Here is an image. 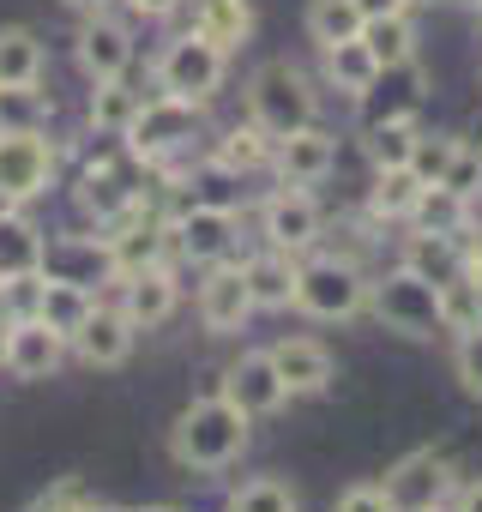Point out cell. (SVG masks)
<instances>
[{
    "mask_svg": "<svg viewBox=\"0 0 482 512\" xmlns=\"http://www.w3.org/2000/svg\"><path fill=\"white\" fill-rule=\"evenodd\" d=\"M248 422L229 398H205V404H187L169 428V452L181 470H223L248 452Z\"/></svg>",
    "mask_w": 482,
    "mask_h": 512,
    "instance_id": "cell-1",
    "label": "cell"
},
{
    "mask_svg": "<svg viewBox=\"0 0 482 512\" xmlns=\"http://www.w3.org/2000/svg\"><path fill=\"white\" fill-rule=\"evenodd\" d=\"M314 109H320V97L308 91V79H302L290 61L254 67V79H248V115H254L272 139H290V133L314 127Z\"/></svg>",
    "mask_w": 482,
    "mask_h": 512,
    "instance_id": "cell-2",
    "label": "cell"
},
{
    "mask_svg": "<svg viewBox=\"0 0 482 512\" xmlns=\"http://www.w3.org/2000/svg\"><path fill=\"white\" fill-rule=\"evenodd\" d=\"M368 308L398 338H434L440 332V290L428 278H416L410 266H398L380 284H368Z\"/></svg>",
    "mask_w": 482,
    "mask_h": 512,
    "instance_id": "cell-3",
    "label": "cell"
},
{
    "mask_svg": "<svg viewBox=\"0 0 482 512\" xmlns=\"http://www.w3.org/2000/svg\"><path fill=\"white\" fill-rule=\"evenodd\" d=\"M223 73H229V55H223L211 37L187 31V37H175V43L163 49V61H157V91H163V97H181V103H211L217 85H223Z\"/></svg>",
    "mask_w": 482,
    "mask_h": 512,
    "instance_id": "cell-4",
    "label": "cell"
},
{
    "mask_svg": "<svg viewBox=\"0 0 482 512\" xmlns=\"http://www.w3.org/2000/svg\"><path fill=\"white\" fill-rule=\"evenodd\" d=\"M296 308L314 320H350L368 308V278L350 260H314L296 272Z\"/></svg>",
    "mask_w": 482,
    "mask_h": 512,
    "instance_id": "cell-5",
    "label": "cell"
},
{
    "mask_svg": "<svg viewBox=\"0 0 482 512\" xmlns=\"http://www.w3.org/2000/svg\"><path fill=\"white\" fill-rule=\"evenodd\" d=\"M422 103H428V73L416 67V55H410V61L380 67V73L368 79V91H356V115H362V127L416 121V115H422Z\"/></svg>",
    "mask_w": 482,
    "mask_h": 512,
    "instance_id": "cell-6",
    "label": "cell"
},
{
    "mask_svg": "<svg viewBox=\"0 0 482 512\" xmlns=\"http://www.w3.org/2000/svg\"><path fill=\"white\" fill-rule=\"evenodd\" d=\"M193 133H199V103L151 97V103L133 115V127H127V151H133L139 163H163V157H175Z\"/></svg>",
    "mask_w": 482,
    "mask_h": 512,
    "instance_id": "cell-7",
    "label": "cell"
},
{
    "mask_svg": "<svg viewBox=\"0 0 482 512\" xmlns=\"http://www.w3.org/2000/svg\"><path fill=\"white\" fill-rule=\"evenodd\" d=\"M452 458L446 452H434V446H422V452H410V458H398L392 470H386V500H392V512H434L446 494H452Z\"/></svg>",
    "mask_w": 482,
    "mask_h": 512,
    "instance_id": "cell-8",
    "label": "cell"
},
{
    "mask_svg": "<svg viewBox=\"0 0 482 512\" xmlns=\"http://www.w3.org/2000/svg\"><path fill=\"white\" fill-rule=\"evenodd\" d=\"M55 169H61V151L43 139V127H25V133L0 127V187H7L19 205L37 199V193H49Z\"/></svg>",
    "mask_w": 482,
    "mask_h": 512,
    "instance_id": "cell-9",
    "label": "cell"
},
{
    "mask_svg": "<svg viewBox=\"0 0 482 512\" xmlns=\"http://www.w3.org/2000/svg\"><path fill=\"white\" fill-rule=\"evenodd\" d=\"M217 398H229L241 416H272V410H284L290 386H284V374H278L272 350H254V356H241V362H229V368H223Z\"/></svg>",
    "mask_w": 482,
    "mask_h": 512,
    "instance_id": "cell-10",
    "label": "cell"
},
{
    "mask_svg": "<svg viewBox=\"0 0 482 512\" xmlns=\"http://www.w3.org/2000/svg\"><path fill=\"white\" fill-rule=\"evenodd\" d=\"M61 356H67V338L49 332L37 314L7 320V338H0V362H7V374H19V380H49V374L61 368Z\"/></svg>",
    "mask_w": 482,
    "mask_h": 512,
    "instance_id": "cell-11",
    "label": "cell"
},
{
    "mask_svg": "<svg viewBox=\"0 0 482 512\" xmlns=\"http://www.w3.org/2000/svg\"><path fill=\"white\" fill-rule=\"evenodd\" d=\"M229 241H235V217L217 211V205H181L175 223H169V247L193 266H217L229 253Z\"/></svg>",
    "mask_w": 482,
    "mask_h": 512,
    "instance_id": "cell-12",
    "label": "cell"
},
{
    "mask_svg": "<svg viewBox=\"0 0 482 512\" xmlns=\"http://www.w3.org/2000/svg\"><path fill=\"white\" fill-rule=\"evenodd\" d=\"M260 229H266V241L284 247V253L314 247V241H320V205H314V193H308V187H278V193L260 205Z\"/></svg>",
    "mask_w": 482,
    "mask_h": 512,
    "instance_id": "cell-13",
    "label": "cell"
},
{
    "mask_svg": "<svg viewBox=\"0 0 482 512\" xmlns=\"http://www.w3.org/2000/svg\"><path fill=\"white\" fill-rule=\"evenodd\" d=\"M43 278H61V284H109L115 278V260H109V241H91V235H55L43 241Z\"/></svg>",
    "mask_w": 482,
    "mask_h": 512,
    "instance_id": "cell-14",
    "label": "cell"
},
{
    "mask_svg": "<svg viewBox=\"0 0 482 512\" xmlns=\"http://www.w3.org/2000/svg\"><path fill=\"white\" fill-rule=\"evenodd\" d=\"M127 61H133V31H127L121 19H109V7L91 13V25L79 31V67H85V79H91V85L121 79Z\"/></svg>",
    "mask_w": 482,
    "mask_h": 512,
    "instance_id": "cell-15",
    "label": "cell"
},
{
    "mask_svg": "<svg viewBox=\"0 0 482 512\" xmlns=\"http://www.w3.org/2000/svg\"><path fill=\"white\" fill-rule=\"evenodd\" d=\"M272 163H278V181H284V187H314V181L332 175V163H338V139H332L326 127H302V133L278 139Z\"/></svg>",
    "mask_w": 482,
    "mask_h": 512,
    "instance_id": "cell-16",
    "label": "cell"
},
{
    "mask_svg": "<svg viewBox=\"0 0 482 512\" xmlns=\"http://www.w3.org/2000/svg\"><path fill=\"white\" fill-rule=\"evenodd\" d=\"M254 314V296H248V278L241 266H211V278L199 284V320L211 332H241V320Z\"/></svg>",
    "mask_w": 482,
    "mask_h": 512,
    "instance_id": "cell-17",
    "label": "cell"
},
{
    "mask_svg": "<svg viewBox=\"0 0 482 512\" xmlns=\"http://www.w3.org/2000/svg\"><path fill=\"white\" fill-rule=\"evenodd\" d=\"M73 350H79V362H91V368H121L127 362V350H133V320L121 314V308H91V320L73 332Z\"/></svg>",
    "mask_w": 482,
    "mask_h": 512,
    "instance_id": "cell-18",
    "label": "cell"
},
{
    "mask_svg": "<svg viewBox=\"0 0 482 512\" xmlns=\"http://www.w3.org/2000/svg\"><path fill=\"white\" fill-rule=\"evenodd\" d=\"M103 241H109L115 278H133V272H151V266L169 260V223H145V217H133V223H121V229L103 235Z\"/></svg>",
    "mask_w": 482,
    "mask_h": 512,
    "instance_id": "cell-19",
    "label": "cell"
},
{
    "mask_svg": "<svg viewBox=\"0 0 482 512\" xmlns=\"http://www.w3.org/2000/svg\"><path fill=\"white\" fill-rule=\"evenodd\" d=\"M121 314L133 320V332L139 326H163L175 314V278H169V266H151V272L121 278Z\"/></svg>",
    "mask_w": 482,
    "mask_h": 512,
    "instance_id": "cell-20",
    "label": "cell"
},
{
    "mask_svg": "<svg viewBox=\"0 0 482 512\" xmlns=\"http://www.w3.org/2000/svg\"><path fill=\"white\" fill-rule=\"evenodd\" d=\"M272 362H278L290 398H302V392H326V386H332V350L314 344V338H284V344H272Z\"/></svg>",
    "mask_w": 482,
    "mask_h": 512,
    "instance_id": "cell-21",
    "label": "cell"
},
{
    "mask_svg": "<svg viewBox=\"0 0 482 512\" xmlns=\"http://www.w3.org/2000/svg\"><path fill=\"white\" fill-rule=\"evenodd\" d=\"M404 266H410L416 278H428L434 290H446L452 278H464V247H458V235H428V229H416V235L404 241Z\"/></svg>",
    "mask_w": 482,
    "mask_h": 512,
    "instance_id": "cell-22",
    "label": "cell"
},
{
    "mask_svg": "<svg viewBox=\"0 0 482 512\" xmlns=\"http://www.w3.org/2000/svg\"><path fill=\"white\" fill-rule=\"evenodd\" d=\"M296 272H302V266H290L284 247H266V253H254V260L241 266L254 308H290V302H296Z\"/></svg>",
    "mask_w": 482,
    "mask_h": 512,
    "instance_id": "cell-23",
    "label": "cell"
},
{
    "mask_svg": "<svg viewBox=\"0 0 482 512\" xmlns=\"http://www.w3.org/2000/svg\"><path fill=\"white\" fill-rule=\"evenodd\" d=\"M43 272V229L31 217H0V284H13V278H31Z\"/></svg>",
    "mask_w": 482,
    "mask_h": 512,
    "instance_id": "cell-24",
    "label": "cell"
},
{
    "mask_svg": "<svg viewBox=\"0 0 482 512\" xmlns=\"http://www.w3.org/2000/svg\"><path fill=\"white\" fill-rule=\"evenodd\" d=\"M91 308H97V296H91V290H79V284H61V278H43V302H37V320H43L49 332H61L67 344H73V332L91 320Z\"/></svg>",
    "mask_w": 482,
    "mask_h": 512,
    "instance_id": "cell-25",
    "label": "cell"
},
{
    "mask_svg": "<svg viewBox=\"0 0 482 512\" xmlns=\"http://www.w3.org/2000/svg\"><path fill=\"white\" fill-rule=\"evenodd\" d=\"M464 217H470V199L452 193V187H440V181H428L416 193V205H410V223L428 229V235H464Z\"/></svg>",
    "mask_w": 482,
    "mask_h": 512,
    "instance_id": "cell-26",
    "label": "cell"
},
{
    "mask_svg": "<svg viewBox=\"0 0 482 512\" xmlns=\"http://www.w3.org/2000/svg\"><path fill=\"white\" fill-rule=\"evenodd\" d=\"M199 37H211L223 55L235 43H248L254 37V13H248V0H199V19H193Z\"/></svg>",
    "mask_w": 482,
    "mask_h": 512,
    "instance_id": "cell-27",
    "label": "cell"
},
{
    "mask_svg": "<svg viewBox=\"0 0 482 512\" xmlns=\"http://www.w3.org/2000/svg\"><path fill=\"white\" fill-rule=\"evenodd\" d=\"M272 151H278V139H272L260 121L229 127V133L217 139V163H223L229 175H254V169H266V163H272Z\"/></svg>",
    "mask_w": 482,
    "mask_h": 512,
    "instance_id": "cell-28",
    "label": "cell"
},
{
    "mask_svg": "<svg viewBox=\"0 0 482 512\" xmlns=\"http://www.w3.org/2000/svg\"><path fill=\"white\" fill-rule=\"evenodd\" d=\"M139 109H145V97H139L127 79H103V85L91 91V127L109 133V139H127V127H133Z\"/></svg>",
    "mask_w": 482,
    "mask_h": 512,
    "instance_id": "cell-29",
    "label": "cell"
},
{
    "mask_svg": "<svg viewBox=\"0 0 482 512\" xmlns=\"http://www.w3.org/2000/svg\"><path fill=\"white\" fill-rule=\"evenodd\" d=\"M0 85H43V43L31 31H0Z\"/></svg>",
    "mask_w": 482,
    "mask_h": 512,
    "instance_id": "cell-30",
    "label": "cell"
},
{
    "mask_svg": "<svg viewBox=\"0 0 482 512\" xmlns=\"http://www.w3.org/2000/svg\"><path fill=\"white\" fill-rule=\"evenodd\" d=\"M380 73V61L368 55V43L362 37H350V43H326V79L338 85V91H368V79Z\"/></svg>",
    "mask_w": 482,
    "mask_h": 512,
    "instance_id": "cell-31",
    "label": "cell"
},
{
    "mask_svg": "<svg viewBox=\"0 0 482 512\" xmlns=\"http://www.w3.org/2000/svg\"><path fill=\"white\" fill-rule=\"evenodd\" d=\"M308 37L320 49L362 37V7H356V0H308Z\"/></svg>",
    "mask_w": 482,
    "mask_h": 512,
    "instance_id": "cell-32",
    "label": "cell"
},
{
    "mask_svg": "<svg viewBox=\"0 0 482 512\" xmlns=\"http://www.w3.org/2000/svg\"><path fill=\"white\" fill-rule=\"evenodd\" d=\"M362 43H368V55H374L380 67H392V61H410V55H416V25H410L404 13H392V19H362Z\"/></svg>",
    "mask_w": 482,
    "mask_h": 512,
    "instance_id": "cell-33",
    "label": "cell"
},
{
    "mask_svg": "<svg viewBox=\"0 0 482 512\" xmlns=\"http://www.w3.org/2000/svg\"><path fill=\"white\" fill-rule=\"evenodd\" d=\"M482 326V278H452L440 290V332H476Z\"/></svg>",
    "mask_w": 482,
    "mask_h": 512,
    "instance_id": "cell-34",
    "label": "cell"
},
{
    "mask_svg": "<svg viewBox=\"0 0 482 512\" xmlns=\"http://www.w3.org/2000/svg\"><path fill=\"white\" fill-rule=\"evenodd\" d=\"M49 115H55V103H49L37 85H0V127H7V133L43 127Z\"/></svg>",
    "mask_w": 482,
    "mask_h": 512,
    "instance_id": "cell-35",
    "label": "cell"
},
{
    "mask_svg": "<svg viewBox=\"0 0 482 512\" xmlns=\"http://www.w3.org/2000/svg\"><path fill=\"white\" fill-rule=\"evenodd\" d=\"M416 127L410 121H392V127H368V163L374 169H410V157H416Z\"/></svg>",
    "mask_w": 482,
    "mask_h": 512,
    "instance_id": "cell-36",
    "label": "cell"
},
{
    "mask_svg": "<svg viewBox=\"0 0 482 512\" xmlns=\"http://www.w3.org/2000/svg\"><path fill=\"white\" fill-rule=\"evenodd\" d=\"M229 512H302V506H296L290 482H278V476H254V482H241V488L229 494Z\"/></svg>",
    "mask_w": 482,
    "mask_h": 512,
    "instance_id": "cell-37",
    "label": "cell"
},
{
    "mask_svg": "<svg viewBox=\"0 0 482 512\" xmlns=\"http://www.w3.org/2000/svg\"><path fill=\"white\" fill-rule=\"evenodd\" d=\"M422 181L410 169H374V217H410Z\"/></svg>",
    "mask_w": 482,
    "mask_h": 512,
    "instance_id": "cell-38",
    "label": "cell"
},
{
    "mask_svg": "<svg viewBox=\"0 0 482 512\" xmlns=\"http://www.w3.org/2000/svg\"><path fill=\"white\" fill-rule=\"evenodd\" d=\"M235 181H241V175H229V169L211 157V169H199V175L187 181L193 193H187L181 205H217V211H229V205H235Z\"/></svg>",
    "mask_w": 482,
    "mask_h": 512,
    "instance_id": "cell-39",
    "label": "cell"
},
{
    "mask_svg": "<svg viewBox=\"0 0 482 512\" xmlns=\"http://www.w3.org/2000/svg\"><path fill=\"white\" fill-rule=\"evenodd\" d=\"M440 187H452V193H464V199H476V187H482V145H470V139H458V151H452V163H446V175H440Z\"/></svg>",
    "mask_w": 482,
    "mask_h": 512,
    "instance_id": "cell-40",
    "label": "cell"
},
{
    "mask_svg": "<svg viewBox=\"0 0 482 512\" xmlns=\"http://www.w3.org/2000/svg\"><path fill=\"white\" fill-rule=\"evenodd\" d=\"M452 151H458V139H416V157H410V175L428 187V181H440L446 175V163H452Z\"/></svg>",
    "mask_w": 482,
    "mask_h": 512,
    "instance_id": "cell-41",
    "label": "cell"
},
{
    "mask_svg": "<svg viewBox=\"0 0 482 512\" xmlns=\"http://www.w3.org/2000/svg\"><path fill=\"white\" fill-rule=\"evenodd\" d=\"M458 380H464L470 398H482V326L458 338Z\"/></svg>",
    "mask_w": 482,
    "mask_h": 512,
    "instance_id": "cell-42",
    "label": "cell"
},
{
    "mask_svg": "<svg viewBox=\"0 0 482 512\" xmlns=\"http://www.w3.org/2000/svg\"><path fill=\"white\" fill-rule=\"evenodd\" d=\"M332 512H392V500H386V488L380 482H356V488H344L338 494V506Z\"/></svg>",
    "mask_w": 482,
    "mask_h": 512,
    "instance_id": "cell-43",
    "label": "cell"
},
{
    "mask_svg": "<svg viewBox=\"0 0 482 512\" xmlns=\"http://www.w3.org/2000/svg\"><path fill=\"white\" fill-rule=\"evenodd\" d=\"M37 512H97V500H91L79 482H61V488H49V494L37 500Z\"/></svg>",
    "mask_w": 482,
    "mask_h": 512,
    "instance_id": "cell-44",
    "label": "cell"
},
{
    "mask_svg": "<svg viewBox=\"0 0 482 512\" xmlns=\"http://www.w3.org/2000/svg\"><path fill=\"white\" fill-rule=\"evenodd\" d=\"M356 7H362V19H392V13L410 7V0H356Z\"/></svg>",
    "mask_w": 482,
    "mask_h": 512,
    "instance_id": "cell-45",
    "label": "cell"
},
{
    "mask_svg": "<svg viewBox=\"0 0 482 512\" xmlns=\"http://www.w3.org/2000/svg\"><path fill=\"white\" fill-rule=\"evenodd\" d=\"M452 512H482V476L458 488V506H452Z\"/></svg>",
    "mask_w": 482,
    "mask_h": 512,
    "instance_id": "cell-46",
    "label": "cell"
},
{
    "mask_svg": "<svg viewBox=\"0 0 482 512\" xmlns=\"http://www.w3.org/2000/svg\"><path fill=\"white\" fill-rule=\"evenodd\" d=\"M181 7V0H133V13H145V19H169Z\"/></svg>",
    "mask_w": 482,
    "mask_h": 512,
    "instance_id": "cell-47",
    "label": "cell"
},
{
    "mask_svg": "<svg viewBox=\"0 0 482 512\" xmlns=\"http://www.w3.org/2000/svg\"><path fill=\"white\" fill-rule=\"evenodd\" d=\"M61 7H79V13H103L109 0H61Z\"/></svg>",
    "mask_w": 482,
    "mask_h": 512,
    "instance_id": "cell-48",
    "label": "cell"
},
{
    "mask_svg": "<svg viewBox=\"0 0 482 512\" xmlns=\"http://www.w3.org/2000/svg\"><path fill=\"white\" fill-rule=\"evenodd\" d=\"M13 211H19V199H13L7 187H0V217H13Z\"/></svg>",
    "mask_w": 482,
    "mask_h": 512,
    "instance_id": "cell-49",
    "label": "cell"
},
{
    "mask_svg": "<svg viewBox=\"0 0 482 512\" xmlns=\"http://www.w3.org/2000/svg\"><path fill=\"white\" fill-rule=\"evenodd\" d=\"M145 512H181V506H145Z\"/></svg>",
    "mask_w": 482,
    "mask_h": 512,
    "instance_id": "cell-50",
    "label": "cell"
},
{
    "mask_svg": "<svg viewBox=\"0 0 482 512\" xmlns=\"http://www.w3.org/2000/svg\"><path fill=\"white\" fill-rule=\"evenodd\" d=\"M97 512H127V506H97Z\"/></svg>",
    "mask_w": 482,
    "mask_h": 512,
    "instance_id": "cell-51",
    "label": "cell"
},
{
    "mask_svg": "<svg viewBox=\"0 0 482 512\" xmlns=\"http://www.w3.org/2000/svg\"><path fill=\"white\" fill-rule=\"evenodd\" d=\"M464 7H482V0H464Z\"/></svg>",
    "mask_w": 482,
    "mask_h": 512,
    "instance_id": "cell-52",
    "label": "cell"
},
{
    "mask_svg": "<svg viewBox=\"0 0 482 512\" xmlns=\"http://www.w3.org/2000/svg\"><path fill=\"white\" fill-rule=\"evenodd\" d=\"M434 512H440V506H434Z\"/></svg>",
    "mask_w": 482,
    "mask_h": 512,
    "instance_id": "cell-53",
    "label": "cell"
}]
</instances>
